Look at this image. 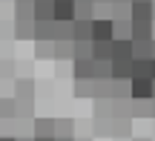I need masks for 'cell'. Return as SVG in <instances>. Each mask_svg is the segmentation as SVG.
I'll list each match as a JSON object with an SVG mask.
<instances>
[{"label": "cell", "instance_id": "obj_1", "mask_svg": "<svg viewBox=\"0 0 155 141\" xmlns=\"http://www.w3.org/2000/svg\"><path fill=\"white\" fill-rule=\"evenodd\" d=\"M129 98L132 101H150L152 98V78H129Z\"/></svg>", "mask_w": 155, "mask_h": 141}, {"label": "cell", "instance_id": "obj_2", "mask_svg": "<svg viewBox=\"0 0 155 141\" xmlns=\"http://www.w3.org/2000/svg\"><path fill=\"white\" fill-rule=\"evenodd\" d=\"M89 40H112V17H92L89 20Z\"/></svg>", "mask_w": 155, "mask_h": 141}, {"label": "cell", "instance_id": "obj_3", "mask_svg": "<svg viewBox=\"0 0 155 141\" xmlns=\"http://www.w3.org/2000/svg\"><path fill=\"white\" fill-rule=\"evenodd\" d=\"M75 0H52V23H72Z\"/></svg>", "mask_w": 155, "mask_h": 141}, {"label": "cell", "instance_id": "obj_4", "mask_svg": "<svg viewBox=\"0 0 155 141\" xmlns=\"http://www.w3.org/2000/svg\"><path fill=\"white\" fill-rule=\"evenodd\" d=\"M155 20H129V40H152Z\"/></svg>", "mask_w": 155, "mask_h": 141}, {"label": "cell", "instance_id": "obj_5", "mask_svg": "<svg viewBox=\"0 0 155 141\" xmlns=\"http://www.w3.org/2000/svg\"><path fill=\"white\" fill-rule=\"evenodd\" d=\"M129 20H152V0H129Z\"/></svg>", "mask_w": 155, "mask_h": 141}, {"label": "cell", "instance_id": "obj_6", "mask_svg": "<svg viewBox=\"0 0 155 141\" xmlns=\"http://www.w3.org/2000/svg\"><path fill=\"white\" fill-rule=\"evenodd\" d=\"M132 58V40L129 38H112V58L109 61H129Z\"/></svg>", "mask_w": 155, "mask_h": 141}, {"label": "cell", "instance_id": "obj_7", "mask_svg": "<svg viewBox=\"0 0 155 141\" xmlns=\"http://www.w3.org/2000/svg\"><path fill=\"white\" fill-rule=\"evenodd\" d=\"M32 20H52V0H32Z\"/></svg>", "mask_w": 155, "mask_h": 141}, {"label": "cell", "instance_id": "obj_8", "mask_svg": "<svg viewBox=\"0 0 155 141\" xmlns=\"http://www.w3.org/2000/svg\"><path fill=\"white\" fill-rule=\"evenodd\" d=\"M92 58H75V81H89L92 78Z\"/></svg>", "mask_w": 155, "mask_h": 141}, {"label": "cell", "instance_id": "obj_9", "mask_svg": "<svg viewBox=\"0 0 155 141\" xmlns=\"http://www.w3.org/2000/svg\"><path fill=\"white\" fill-rule=\"evenodd\" d=\"M95 17V0H75V20H92Z\"/></svg>", "mask_w": 155, "mask_h": 141}, {"label": "cell", "instance_id": "obj_10", "mask_svg": "<svg viewBox=\"0 0 155 141\" xmlns=\"http://www.w3.org/2000/svg\"><path fill=\"white\" fill-rule=\"evenodd\" d=\"M112 58V40H92V61H109Z\"/></svg>", "mask_w": 155, "mask_h": 141}, {"label": "cell", "instance_id": "obj_11", "mask_svg": "<svg viewBox=\"0 0 155 141\" xmlns=\"http://www.w3.org/2000/svg\"><path fill=\"white\" fill-rule=\"evenodd\" d=\"M129 66H132V78H144L150 75V58H132Z\"/></svg>", "mask_w": 155, "mask_h": 141}, {"label": "cell", "instance_id": "obj_12", "mask_svg": "<svg viewBox=\"0 0 155 141\" xmlns=\"http://www.w3.org/2000/svg\"><path fill=\"white\" fill-rule=\"evenodd\" d=\"M132 58H152V40H132Z\"/></svg>", "mask_w": 155, "mask_h": 141}, {"label": "cell", "instance_id": "obj_13", "mask_svg": "<svg viewBox=\"0 0 155 141\" xmlns=\"http://www.w3.org/2000/svg\"><path fill=\"white\" fill-rule=\"evenodd\" d=\"M109 3H112V20L129 17V0H109Z\"/></svg>", "mask_w": 155, "mask_h": 141}, {"label": "cell", "instance_id": "obj_14", "mask_svg": "<svg viewBox=\"0 0 155 141\" xmlns=\"http://www.w3.org/2000/svg\"><path fill=\"white\" fill-rule=\"evenodd\" d=\"M112 38H129V17L127 20H112Z\"/></svg>", "mask_w": 155, "mask_h": 141}, {"label": "cell", "instance_id": "obj_15", "mask_svg": "<svg viewBox=\"0 0 155 141\" xmlns=\"http://www.w3.org/2000/svg\"><path fill=\"white\" fill-rule=\"evenodd\" d=\"M35 133L38 136H55V121H35Z\"/></svg>", "mask_w": 155, "mask_h": 141}, {"label": "cell", "instance_id": "obj_16", "mask_svg": "<svg viewBox=\"0 0 155 141\" xmlns=\"http://www.w3.org/2000/svg\"><path fill=\"white\" fill-rule=\"evenodd\" d=\"M17 17L20 20H32V0H17Z\"/></svg>", "mask_w": 155, "mask_h": 141}, {"label": "cell", "instance_id": "obj_17", "mask_svg": "<svg viewBox=\"0 0 155 141\" xmlns=\"http://www.w3.org/2000/svg\"><path fill=\"white\" fill-rule=\"evenodd\" d=\"M29 20H20V26H17V38H32V29L26 26Z\"/></svg>", "mask_w": 155, "mask_h": 141}, {"label": "cell", "instance_id": "obj_18", "mask_svg": "<svg viewBox=\"0 0 155 141\" xmlns=\"http://www.w3.org/2000/svg\"><path fill=\"white\" fill-rule=\"evenodd\" d=\"M0 115H9V118H12V115H17V112H15V101L0 104Z\"/></svg>", "mask_w": 155, "mask_h": 141}, {"label": "cell", "instance_id": "obj_19", "mask_svg": "<svg viewBox=\"0 0 155 141\" xmlns=\"http://www.w3.org/2000/svg\"><path fill=\"white\" fill-rule=\"evenodd\" d=\"M20 95H29V81H20Z\"/></svg>", "mask_w": 155, "mask_h": 141}, {"label": "cell", "instance_id": "obj_20", "mask_svg": "<svg viewBox=\"0 0 155 141\" xmlns=\"http://www.w3.org/2000/svg\"><path fill=\"white\" fill-rule=\"evenodd\" d=\"M150 78L155 81V58H150Z\"/></svg>", "mask_w": 155, "mask_h": 141}, {"label": "cell", "instance_id": "obj_21", "mask_svg": "<svg viewBox=\"0 0 155 141\" xmlns=\"http://www.w3.org/2000/svg\"><path fill=\"white\" fill-rule=\"evenodd\" d=\"M32 141H55V136H35Z\"/></svg>", "mask_w": 155, "mask_h": 141}, {"label": "cell", "instance_id": "obj_22", "mask_svg": "<svg viewBox=\"0 0 155 141\" xmlns=\"http://www.w3.org/2000/svg\"><path fill=\"white\" fill-rule=\"evenodd\" d=\"M55 141H75L72 136H55Z\"/></svg>", "mask_w": 155, "mask_h": 141}, {"label": "cell", "instance_id": "obj_23", "mask_svg": "<svg viewBox=\"0 0 155 141\" xmlns=\"http://www.w3.org/2000/svg\"><path fill=\"white\" fill-rule=\"evenodd\" d=\"M0 141H15V136H9V138H3V136H0Z\"/></svg>", "mask_w": 155, "mask_h": 141}, {"label": "cell", "instance_id": "obj_24", "mask_svg": "<svg viewBox=\"0 0 155 141\" xmlns=\"http://www.w3.org/2000/svg\"><path fill=\"white\" fill-rule=\"evenodd\" d=\"M152 58H155V38H152Z\"/></svg>", "mask_w": 155, "mask_h": 141}, {"label": "cell", "instance_id": "obj_25", "mask_svg": "<svg viewBox=\"0 0 155 141\" xmlns=\"http://www.w3.org/2000/svg\"><path fill=\"white\" fill-rule=\"evenodd\" d=\"M15 141H32V138H15Z\"/></svg>", "mask_w": 155, "mask_h": 141}, {"label": "cell", "instance_id": "obj_26", "mask_svg": "<svg viewBox=\"0 0 155 141\" xmlns=\"http://www.w3.org/2000/svg\"><path fill=\"white\" fill-rule=\"evenodd\" d=\"M152 98H155V81H152Z\"/></svg>", "mask_w": 155, "mask_h": 141}, {"label": "cell", "instance_id": "obj_27", "mask_svg": "<svg viewBox=\"0 0 155 141\" xmlns=\"http://www.w3.org/2000/svg\"><path fill=\"white\" fill-rule=\"evenodd\" d=\"M135 141H150V138H135Z\"/></svg>", "mask_w": 155, "mask_h": 141}, {"label": "cell", "instance_id": "obj_28", "mask_svg": "<svg viewBox=\"0 0 155 141\" xmlns=\"http://www.w3.org/2000/svg\"><path fill=\"white\" fill-rule=\"evenodd\" d=\"M104 3H109V0H104Z\"/></svg>", "mask_w": 155, "mask_h": 141}]
</instances>
